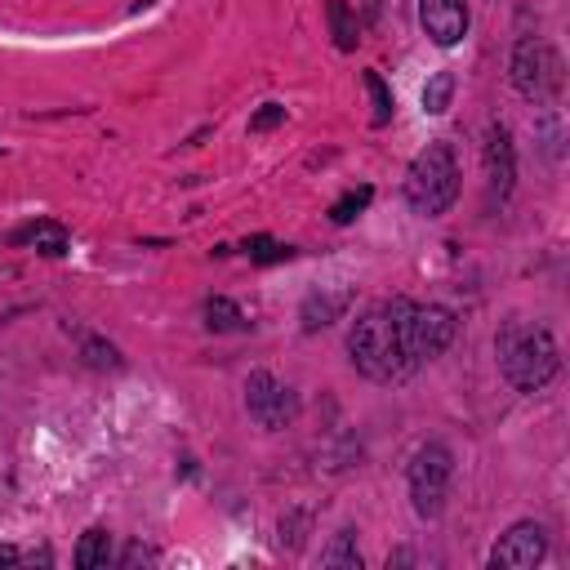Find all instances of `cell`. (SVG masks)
Here are the masks:
<instances>
[{"instance_id":"obj_1","label":"cell","mask_w":570,"mask_h":570,"mask_svg":"<svg viewBox=\"0 0 570 570\" xmlns=\"http://www.w3.org/2000/svg\"><path fill=\"white\" fill-rule=\"evenodd\" d=\"M347 356L352 365L374 383H405L419 365L410 361L405 334H401V298H383L370 312H361L347 330Z\"/></svg>"},{"instance_id":"obj_2","label":"cell","mask_w":570,"mask_h":570,"mask_svg":"<svg viewBox=\"0 0 570 570\" xmlns=\"http://www.w3.org/2000/svg\"><path fill=\"white\" fill-rule=\"evenodd\" d=\"M494 356H499V374L517 387V392H543L557 374H561V352L548 325H530L521 316L503 321L494 334Z\"/></svg>"},{"instance_id":"obj_3","label":"cell","mask_w":570,"mask_h":570,"mask_svg":"<svg viewBox=\"0 0 570 570\" xmlns=\"http://www.w3.org/2000/svg\"><path fill=\"white\" fill-rule=\"evenodd\" d=\"M405 200L423 218H441L459 200V160L450 142H428L405 169Z\"/></svg>"},{"instance_id":"obj_4","label":"cell","mask_w":570,"mask_h":570,"mask_svg":"<svg viewBox=\"0 0 570 570\" xmlns=\"http://www.w3.org/2000/svg\"><path fill=\"white\" fill-rule=\"evenodd\" d=\"M450 476H454V454H450V445L423 441V445L410 454L405 481H410V503H414V512H419L423 521H432V517L445 512Z\"/></svg>"},{"instance_id":"obj_5","label":"cell","mask_w":570,"mask_h":570,"mask_svg":"<svg viewBox=\"0 0 570 570\" xmlns=\"http://www.w3.org/2000/svg\"><path fill=\"white\" fill-rule=\"evenodd\" d=\"M401 330H405V347L414 356V365H428L436 361L450 343H454V312L441 307V303H414V298H401Z\"/></svg>"},{"instance_id":"obj_6","label":"cell","mask_w":570,"mask_h":570,"mask_svg":"<svg viewBox=\"0 0 570 570\" xmlns=\"http://www.w3.org/2000/svg\"><path fill=\"white\" fill-rule=\"evenodd\" d=\"M508 76H512V89H517L521 98L539 102V98L557 94V85H561V62H557V53H552L539 36H521V40L512 45Z\"/></svg>"},{"instance_id":"obj_7","label":"cell","mask_w":570,"mask_h":570,"mask_svg":"<svg viewBox=\"0 0 570 570\" xmlns=\"http://www.w3.org/2000/svg\"><path fill=\"white\" fill-rule=\"evenodd\" d=\"M245 410L258 428L276 432V428H289L298 419V392L289 383H281L272 370H254L245 379Z\"/></svg>"},{"instance_id":"obj_8","label":"cell","mask_w":570,"mask_h":570,"mask_svg":"<svg viewBox=\"0 0 570 570\" xmlns=\"http://www.w3.org/2000/svg\"><path fill=\"white\" fill-rule=\"evenodd\" d=\"M548 557V530L539 521H517L490 548V570H534Z\"/></svg>"},{"instance_id":"obj_9","label":"cell","mask_w":570,"mask_h":570,"mask_svg":"<svg viewBox=\"0 0 570 570\" xmlns=\"http://www.w3.org/2000/svg\"><path fill=\"white\" fill-rule=\"evenodd\" d=\"M481 160H485L490 200H508L512 187H517V142H512V129H508L503 120H490V125H485Z\"/></svg>"},{"instance_id":"obj_10","label":"cell","mask_w":570,"mask_h":570,"mask_svg":"<svg viewBox=\"0 0 570 570\" xmlns=\"http://www.w3.org/2000/svg\"><path fill=\"white\" fill-rule=\"evenodd\" d=\"M419 27L441 49L459 45L468 36V0H419Z\"/></svg>"},{"instance_id":"obj_11","label":"cell","mask_w":570,"mask_h":570,"mask_svg":"<svg viewBox=\"0 0 570 570\" xmlns=\"http://www.w3.org/2000/svg\"><path fill=\"white\" fill-rule=\"evenodd\" d=\"M9 245H31L45 258H62L67 254V227L62 223H49V218H36V223L13 227L9 232Z\"/></svg>"},{"instance_id":"obj_12","label":"cell","mask_w":570,"mask_h":570,"mask_svg":"<svg viewBox=\"0 0 570 570\" xmlns=\"http://www.w3.org/2000/svg\"><path fill=\"white\" fill-rule=\"evenodd\" d=\"M200 316H205V325H209L214 334H232V330H245V325H249L245 312H240L227 294H209L205 307H200Z\"/></svg>"},{"instance_id":"obj_13","label":"cell","mask_w":570,"mask_h":570,"mask_svg":"<svg viewBox=\"0 0 570 570\" xmlns=\"http://www.w3.org/2000/svg\"><path fill=\"white\" fill-rule=\"evenodd\" d=\"M107 561H111V534L102 525L85 530L76 543V570H102Z\"/></svg>"},{"instance_id":"obj_14","label":"cell","mask_w":570,"mask_h":570,"mask_svg":"<svg viewBox=\"0 0 570 570\" xmlns=\"http://www.w3.org/2000/svg\"><path fill=\"white\" fill-rule=\"evenodd\" d=\"M343 307H347V294H307V298H303V312H298V316H303V330L312 334V330L330 325Z\"/></svg>"},{"instance_id":"obj_15","label":"cell","mask_w":570,"mask_h":570,"mask_svg":"<svg viewBox=\"0 0 570 570\" xmlns=\"http://www.w3.org/2000/svg\"><path fill=\"white\" fill-rule=\"evenodd\" d=\"M450 98H454V71H436L423 85V111L428 116H441V111H450Z\"/></svg>"},{"instance_id":"obj_16","label":"cell","mask_w":570,"mask_h":570,"mask_svg":"<svg viewBox=\"0 0 570 570\" xmlns=\"http://www.w3.org/2000/svg\"><path fill=\"white\" fill-rule=\"evenodd\" d=\"M325 18H330V31H334V45L338 49H352L356 45V18H352L347 0H330L325 4Z\"/></svg>"},{"instance_id":"obj_17","label":"cell","mask_w":570,"mask_h":570,"mask_svg":"<svg viewBox=\"0 0 570 570\" xmlns=\"http://www.w3.org/2000/svg\"><path fill=\"white\" fill-rule=\"evenodd\" d=\"M321 566H347V570H361V552H356V543H352V530H338L334 534V543L321 552Z\"/></svg>"},{"instance_id":"obj_18","label":"cell","mask_w":570,"mask_h":570,"mask_svg":"<svg viewBox=\"0 0 570 570\" xmlns=\"http://www.w3.org/2000/svg\"><path fill=\"white\" fill-rule=\"evenodd\" d=\"M370 196H374V187H352V191H343V196L330 205V223H338V227L352 223V218L370 205Z\"/></svg>"},{"instance_id":"obj_19","label":"cell","mask_w":570,"mask_h":570,"mask_svg":"<svg viewBox=\"0 0 570 570\" xmlns=\"http://www.w3.org/2000/svg\"><path fill=\"white\" fill-rule=\"evenodd\" d=\"M361 80H365V89H370V102H374V125H387L392 120V94H387V85H383V76L379 71H361Z\"/></svg>"},{"instance_id":"obj_20","label":"cell","mask_w":570,"mask_h":570,"mask_svg":"<svg viewBox=\"0 0 570 570\" xmlns=\"http://www.w3.org/2000/svg\"><path fill=\"white\" fill-rule=\"evenodd\" d=\"M245 254H249V263H285L294 249L281 245V240H272V236H249L245 240Z\"/></svg>"},{"instance_id":"obj_21","label":"cell","mask_w":570,"mask_h":570,"mask_svg":"<svg viewBox=\"0 0 570 570\" xmlns=\"http://www.w3.org/2000/svg\"><path fill=\"white\" fill-rule=\"evenodd\" d=\"M80 352H85V361H89L94 370H107V365L116 370V365H120V352H116L111 343L94 338V334H85V338H80Z\"/></svg>"},{"instance_id":"obj_22","label":"cell","mask_w":570,"mask_h":570,"mask_svg":"<svg viewBox=\"0 0 570 570\" xmlns=\"http://www.w3.org/2000/svg\"><path fill=\"white\" fill-rule=\"evenodd\" d=\"M276 125H285V107H281V102H263V107L249 116V134H267V129H276Z\"/></svg>"},{"instance_id":"obj_23","label":"cell","mask_w":570,"mask_h":570,"mask_svg":"<svg viewBox=\"0 0 570 570\" xmlns=\"http://www.w3.org/2000/svg\"><path fill=\"white\" fill-rule=\"evenodd\" d=\"M18 557H22V552H18V548H9V543H4V548H0V566H13V561H18Z\"/></svg>"}]
</instances>
